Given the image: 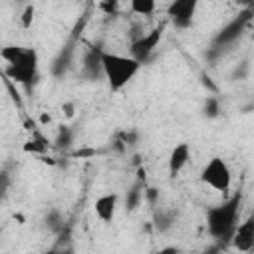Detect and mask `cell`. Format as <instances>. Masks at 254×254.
<instances>
[{
	"mask_svg": "<svg viewBox=\"0 0 254 254\" xmlns=\"http://www.w3.org/2000/svg\"><path fill=\"white\" fill-rule=\"evenodd\" d=\"M129 10L137 16H153V12L157 10V2H153V0H133V2H129Z\"/></svg>",
	"mask_w": 254,
	"mask_h": 254,
	"instance_id": "2e32d148",
	"label": "cell"
},
{
	"mask_svg": "<svg viewBox=\"0 0 254 254\" xmlns=\"http://www.w3.org/2000/svg\"><path fill=\"white\" fill-rule=\"evenodd\" d=\"M165 28H167V24H159V26L151 28L147 34H141L135 40H131L129 56L145 65L151 60V56L155 54V50L159 48V44L163 40V34H165Z\"/></svg>",
	"mask_w": 254,
	"mask_h": 254,
	"instance_id": "8992f818",
	"label": "cell"
},
{
	"mask_svg": "<svg viewBox=\"0 0 254 254\" xmlns=\"http://www.w3.org/2000/svg\"><path fill=\"white\" fill-rule=\"evenodd\" d=\"M143 198H145V185H143V181H137V183L127 190V194H125V208H127L129 212L137 210L139 204L143 202Z\"/></svg>",
	"mask_w": 254,
	"mask_h": 254,
	"instance_id": "4fadbf2b",
	"label": "cell"
},
{
	"mask_svg": "<svg viewBox=\"0 0 254 254\" xmlns=\"http://www.w3.org/2000/svg\"><path fill=\"white\" fill-rule=\"evenodd\" d=\"M95 155H97V151H95V149H89V147H83V149H79V151H75V153H73V157H79V159L95 157Z\"/></svg>",
	"mask_w": 254,
	"mask_h": 254,
	"instance_id": "cb8c5ba5",
	"label": "cell"
},
{
	"mask_svg": "<svg viewBox=\"0 0 254 254\" xmlns=\"http://www.w3.org/2000/svg\"><path fill=\"white\" fill-rule=\"evenodd\" d=\"M200 83H202L204 87H208L212 93H216V85L210 81V77H208V75H204V73H202V75H200Z\"/></svg>",
	"mask_w": 254,
	"mask_h": 254,
	"instance_id": "484cf974",
	"label": "cell"
},
{
	"mask_svg": "<svg viewBox=\"0 0 254 254\" xmlns=\"http://www.w3.org/2000/svg\"><path fill=\"white\" fill-rule=\"evenodd\" d=\"M202 115L206 119H216L220 115V101H218V97L208 95L204 99V103H202Z\"/></svg>",
	"mask_w": 254,
	"mask_h": 254,
	"instance_id": "d6986e66",
	"label": "cell"
},
{
	"mask_svg": "<svg viewBox=\"0 0 254 254\" xmlns=\"http://www.w3.org/2000/svg\"><path fill=\"white\" fill-rule=\"evenodd\" d=\"M46 226L52 230V232H56V234H60L64 228H65V220H64V214L58 210V208H50L48 212H46Z\"/></svg>",
	"mask_w": 254,
	"mask_h": 254,
	"instance_id": "9a60e30c",
	"label": "cell"
},
{
	"mask_svg": "<svg viewBox=\"0 0 254 254\" xmlns=\"http://www.w3.org/2000/svg\"><path fill=\"white\" fill-rule=\"evenodd\" d=\"M81 75L85 79L103 77V50L97 46H87L81 56Z\"/></svg>",
	"mask_w": 254,
	"mask_h": 254,
	"instance_id": "30bf717a",
	"label": "cell"
},
{
	"mask_svg": "<svg viewBox=\"0 0 254 254\" xmlns=\"http://www.w3.org/2000/svg\"><path fill=\"white\" fill-rule=\"evenodd\" d=\"M141 67H143V64H139L131 56L113 54V52L103 50V79L107 81V85L113 93L121 91L139 73Z\"/></svg>",
	"mask_w": 254,
	"mask_h": 254,
	"instance_id": "3957f363",
	"label": "cell"
},
{
	"mask_svg": "<svg viewBox=\"0 0 254 254\" xmlns=\"http://www.w3.org/2000/svg\"><path fill=\"white\" fill-rule=\"evenodd\" d=\"M117 206H119V194L117 192H105L93 200V212L103 224L113 222Z\"/></svg>",
	"mask_w": 254,
	"mask_h": 254,
	"instance_id": "8fae6325",
	"label": "cell"
},
{
	"mask_svg": "<svg viewBox=\"0 0 254 254\" xmlns=\"http://www.w3.org/2000/svg\"><path fill=\"white\" fill-rule=\"evenodd\" d=\"M159 254H179V248H175V246H165V248L159 250Z\"/></svg>",
	"mask_w": 254,
	"mask_h": 254,
	"instance_id": "4316f807",
	"label": "cell"
},
{
	"mask_svg": "<svg viewBox=\"0 0 254 254\" xmlns=\"http://www.w3.org/2000/svg\"><path fill=\"white\" fill-rule=\"evenodd\" d=\"M77 48H79V38L73 34H67L65 42L62 44V48L58 50V54L54 56L52 65H50V73L54 77H64L71 69L73 60L77 56Z\"/></svg>",
	"mask_w": 254,
	"mask_h": 254,
	"instance_id": "52a82bcc",
	"label": "cell"
},
{
	"mask_svg": "<svg viewBox=\"0 0 254 254\" xmlns=\"http://www.w3.org/2000/svg\"><path fill=\"white\" fill-rule=\"evenodd\" d=\"M0 58L6 62L4 77L26 89H32L40 77V56L36 48L6 46L0 50Z\"/></svg>",
	"mask_w": 254,
	"mask_h": 254,
	"instance_id": "7a4b0ae2",
	"label": "cell"
},
{
	"mask_svg": "<svg viewBox=\"0 0 254 254\" xmlns=\"http://www.w3.org/2000/svg\"><path fill=\"white\" fill-rule=\"evenodd\" d=\"M56 147L58 149H67L71 143H73V129L71 127H67V125H62L60 129H58V135H56Z\"/></svg>",
	"mask_w": 254,
	"mask_h": 254,
	"instance_id": "ac0fdd59",
	"label": "cell"
},
{
	"mask_svg": "<svg viewBox=\"0 0 254 254\" xmlns=\"http://www.w3.org/2000/svg\"><path fill=\"white\" fill-rule=\"evenodd\" d=\"M175 212L173 210H159L155 216H153V226L157 232H169L175 224Z\"/></svg>",
	"mask_w": 254,
	"mask_h": 254,
	"instance_id": "5bb4252c",
	"label": "cell"
},
{
	"mask_svg": "<svg viewBox=\"0 0 254 254\" xmlns=\"http://www.w3.org/2000/svg\"><path fill=\"white\" fill-rule=\"evenodd\" d=\"M200 181L206 187H210V189H214L218 192H228L230 187H232V171H230L228 163L222 157H212L202 167Z\"/></svg>",
	"mask_w": 254,
	"mask_h": 254,
	"instance_id": "5b68a950",
	"label": "cell"
},
{
	"mask_svg": "<svg viewBox=\"0 0 254 254\" xmlns=\"http://www.w3.org/2000/svg\"><path fill=\"white\" fill-rule=\"evenodd\" d=\"M240 210H242V190L232 192L218 204H210L204 212L206 230L210 238L218 244H230L238 224H240Z\"/></svg>",
	"mask_w": 254,
	"mask_h": 254,
	"instance_id": "6da1fadb",
	"label": "cell"
},
{
	"mask_svg": "<svg viewBox=\"0 0 254 254\" xmlns=\"http://www.w3.org/2000/svg\"><path fill=\"white\" fill-rule=\"evenodd\" d=\"M117 139H119L125 147H135V145L139 143L141 135H139V131H137V129H123V131H119V133H117Z\"/></svg>",
	"mask_w": 254,
	"mask_h": 254,
	"instance_id": "ffe728a7",
	"label": "cell"
},
{
	"mask_svg": "<svg viewBox=\"0 0 254 254\" xmlns=\"http://www.w3.org/2000/svg\"><path fill=\"white\" fill-rule=\"evenodd\" d=\"M252 18H254V8H244V10H240L232 20H228V22L212 36V40H210V52H220L222 48L234 44V42L244 34V30L250 26Z\"/></svg>",
	"mask_w": 254,
	"mask_h": 254,
	"instance_id": "277c9868",
	"label": "cell"
},
{
	"mask_svg": "<svg viewBox=\"0 0 254 254\" xmlns=\"http://www.w3.org/2000/svg\"><path fill=\"white\" fill-rule=\"evenodd\" d=\"M230 246L242 254H248L254 250V210L238 224V228L230 240Z\"/></svg>",
	"mask_w": 254,
	"mask_h": 254,
	"instance_id": "9c48e42d",
	"label": "cell"
},
{
	"mask_svg": "<svg viewBox=\"0 0 254 254\" xmlns=\"http://www.w3.org/2000/svg\"><path fill=\"white\" fill-rule=\"evenodd\" d=\"M48 147H50L48 139H44L42 135H38V133H36V137H32L30 141H26L24 151H26V153H34V155H42V153H46V149H48Z\"/></svg>",
	"mask_w": 254,
	"mask_h": 254,
	"instance_id": "e0dca14e",
	"label": "cell"
},
{
	"mask_svg": "<svg viewBox=\"0 0 254 254\" xmlns=\"http://www.w3.org/2000/svg\"><path fill=\"white\" fill-rule=\"evenodd\" d=\"M189 159H190V145H189V143H185V141L177 143V145L171 149L169 159H167L169 175H171V177H177V175L187 167Z\"/></svg>",
	"mask_w": 254,
	"mask_h": 254,
	"instance_id": "7c38bea8",
	"label": "cell"
},
{
	"mask_svg": "<svg viewBox=\"0 0 254 254\" xmlns=\"http://www.w3.org/2000/svg\"><path fill=\"white\" fill-rule=\"evenodd\" d=\"M97 8H99V10H103L105 14H113V12L119 8V4H117V2H99V4H97Z\"/></svg>",
	"mask_w": 254,
	"mask_h": 254,
	"instance_id": "603a6c76",
	"label": "cell"
},
{
	"mask_svg": "<svg viewBox=\"0 0 254 254\" xmlns=\"http://www.w3.org/2000/svg\"><path fill=\"white\" fill-rule=\"evenodd\" d=\"M196 8H198V2L196 0H173L167 6L169 22L177 30H189L194 24Z\"/></svg>",
	"mask_w": 254,
	"mask_h": 254,
	"instance_id": "ba28073f",
	"label": "cell"
},
{
	"mask_svg": "<svg viewBox=\"0 0 254 254\" xmlns=\"http://www.w3.org/2000/svg\"><path fill=\"white\" fill-rule=\"evenodd\" d=\"M145 200H147L149 204H157V200H159V189H155V187H145Z\"/></svg>",
	"mask_w": 254,
	"mask_h": 254,
	"instance_id": "7402d4cb",
	"label": "cell"
},
{
	"mask_svg": "<svg viewBox=\"0 0 254 254\" xmlns=\"http://www.w3.org/2000/svg\"><path fill=\"white\" fill-rule=\"evenodd\" d=\"M62 111H64V115H65L67 119H71V117L75 115V105L67 101V103H64V105H62Z\"/></svg>",
	"mask_w": 254,
	"mask_h": 254,
	"instance_id": "d4e9b609",
	"label": "cell"
},
{
	"mask_svg": "<svg viewBox=\"0 0 254 254\" xmlns=\"http://www.w3.org/2000/svg\"><path fill=\"white\" fill-rule=\"evenodd\" d=\"M34 16H36V6L34 4H26L24 10H22V16H20V26L22 28H30L32 22H34Z\"/></svg>",
	"mask_w": 254,
	"mask_h": 254,
	"instance_id": "44dd1931",
	"label": "cell"
},
{
	"mask_svg": "<svg viewBox=\"0 0 254 254\" xmlns=\"http://www.w3.org/2000/svg\"><path fill=\"white\" fill-rule=\"evenodd\" d=\"M44 254H60V248L56 246V248H52V250H48V252H44Z\"/></svg>",
	"mask_w": 254,
	"mask_h": 254,
	"instance_id": "83f0119b",
	"label": "cell"
}]
</instances>
